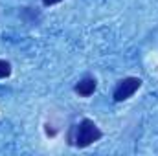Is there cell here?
Wrapping results in <instances>:
<instances>
[{"instance_id":"277c9868","label":"cell","mask_w":158,"mask_h":156,"mask_svg":"<svg viewBox=\"0 0 158 156\" xmlns=\"http://www.w3.org/2000/svg\"><path fill=\"white\" fill-rule=\"evenodd\" d=\"M13 68H11V63L6 61V59H0V79H6L11 76Z\"/></svg>"},{"instance_id":"6da1fadb","label":"cell","mask_w":158,"mask_h":156,"mask_svg":"<svg viewBox=\"0 0 158 156\" xmlns=\"http://www.w3.org/2000/svg\"><path fill=\"white\" fill-rule=\"evenodd\" d=\"M101 138H103V132L99 130V127L92 119L85 117V119L79 121L77 125H74L72 136H70V143L79 147V149H85V147L99 142Z\"/></svg>"},{"instance_id":"3957f363","label":"cell","mask_w":158,"mask_h":156,"mask_svg":"<svg viewBox=\"0 0 158 156\" xmlns=\"http://www.w3.org/2000/svg\"><path fill=\"white\" fill-rule=\"evenodd\" d=\"M96 88H98V81H96V77H83L81 81L76 83L74 92L77 94L79 97H90V96L96 92Z\"/></svg>"},{"instance_id":"5b68a950","label":"cell","mask_w":158,"mask_h":156,"mask_svg":"<svg viewBox=\"0 0 158 156\" xmlns=\"http://www.w3.org/2000/svg\"><path fill=\"white\" fill-rule=\"evenodd\" d=\"M63 0H42V4L46 6V7H50V6H55V4H61Z\"/></svg>"},{"instance_id":"7a4b0ae2","label":"cell","mask_w":158,"mask_h":156,"mask_svg":"<svg viewBox=\"0 0 158 156\" xmlns=\"http://www.w3.org/2000/svg\"><path fill=\"white\" fill-rule=\"evenodd\" d=\"M140 86H142V79L140 77H125L121 81H118V84H116V88L112 92V97L118 103L127 101L129 97H132L140 90Z\"/></svg>"}]
</instances>
